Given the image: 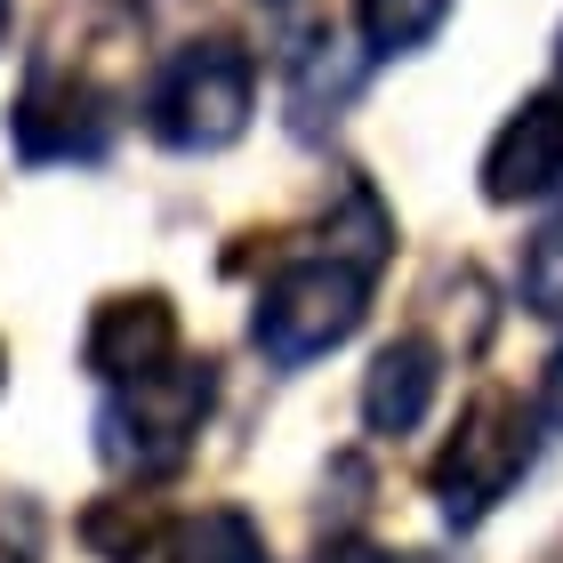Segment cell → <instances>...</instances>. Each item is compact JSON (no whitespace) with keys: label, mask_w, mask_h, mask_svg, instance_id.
I'll return each instance as SVG.
<instances>
[{"label":"cell","mask_w":563,"mask_h":563,"mask_svg":"<svg viewBox=\"0 0 563 563\" xmlns=\"http://www.w3.org/2000/svg\"><path fill=\"white\" fill-rule=\"evenodd\" d=\"M363 306H371V266L346 258V250H314V258H290L258 290L250 339H258L266 363L298 371V363H314V354L346 346L354 330H363Z\"/></svg>","instance_id":"1"},{"label":"cell","mask_w":563,"mask_h":563,"mask_svg":"<svg viewBox=\"0 0 563 563\" xmlns=\"http://www.w3.org/2000/svg\"><path fill=\"white\" fill-rule=\"evenodd\" d=\"M250 97H258L250 57L225 33H210V41H186L162 65V81H153V97H145V130L169 153H218V145L242 137Z\"/></svg>","instance_id":"2"},{"label":"cell","mask_w":563,"mask_h":563,"mask_svg":"<svg viewBox=\"0 0 563 563\" xmlns=\"http://www.w3.org/2000/svg\"><path fill=\"white\" fill-rule=\"evenodd\" d=\"M201 411H210V363H169L137 387H113V402L97 411V451L113 475H169L194 451Z\"/></svg>","instance_id":"3"},{"label":"cell","mask_w":563,"mask_h":563,"mask_svg":"<svg viewBox=\"0 0 563 563\" xmlns=\"http://www.w3.org/2000/svg\"><path fill=\"white\" fill-rule=\"evenodd\" d=\"M531 467V427L507 395H483L467 419H459L451 451L434 459V499H443L451 523H483L492 507L516 492V475Z\"/></svg>","instance_id":"4"},{"label":"cell","mask_w":563,"mask_h":563,"mask_svg":"<svg viewBox=\"0 0 563 563\" xmlns=\"http://www.w3.org/2000/svg\"><path fill=\"white\" fill-rule=\"evenodd\" d=\"M9 137L24 162H97L113 137V97L89 81V73H57L41 65L24 106L9 113Z\"/></svg>","instance_id":"5"},{"label":"cell","mask_w":563,"mask_h":563,"mask_svg":"<svg viewBox=\"0 0 563 563\" xmlns=\"http://www.w3.org/2000/svg\"><path fill=\"white\" fill-rule=\"evenodd\" d=\"M81 363L106 378V387H137V378L153 371H169L177 363V314H169V298H106L97 306V322H89V339H81Z\"/></svg>","instance_id":"6"},{"label":"cell","mask_w":563,"mask_h":563,"mask_svg":"<svg viewBox=\"0 0 563 563\" xmlns=\"http://www.w3.org/2000/svg\"><path fill=\"white\" fill-rule=\"evenodd\" d=\"M563 186V97H523L507 130L483 153V194L492 201H540Z\"/></svg>","instance_id":"7"},{"label":"cell","mask_w":563,"mask_h":563,"mask_svg":"<svg viewBox=\"0 0 563 563\" xmlns=\"http://www.w3.org/2000/svg\"><path fill=\"white\" fill-rule=\"evenodd\" d=\"M434 387H443V354H434L427 339L378 346V363H371V378H363V419H371V434H411V427L427 419Z\"/></svg>","instance_id":"8"},{"label":"cell","mask_w":563,"mask_h":563,"mask_svg":"<svg viewBox=\"0 0 563 563\" xmlns=\"http://www.w3.org/2000/svg\"><path fill=\"white\" fill-rule=\"evenodd\" d=\"M130 563H266V540L242 507H210L194 523H169L153 548H137Z\"/></svg>","instance_id":"9"},{"label":"cell","mask_w":563,"mask_h":563,"mask_svg":"<svg viewBox=\"0 0 563 563\" xmlns=\"http://www.w3.org/2000/svg\"><path fill=\"white\" fill-rule=\"evenodd\" d=\"M451 0H354V24H363L371 57H402V48H419L443 33Z\"/></svg>","instance_id":"10"},{"label":"cell","mask_w":563,"mask_h":563,"mask_svg":"<svg viewBox=\"0 0 563 563\" xmlns=\"http://www.w3.org/2000/svg\"><path fill=\"white\" fill-rule=\"evenodd\" d=\"M516 290H523V314H540V322H563V218L531 234Z\"/></svg>","instance_id":"11"},{"label":"cell","mask_w":563,"mask_h":563,"mask_svg":"<svg viewBox=\"0 0 563 563\" xmlns=\"http://www.w3.org/2000/svg\"><path fill=\"white\" fill-rule=\"evenodd\" d=\"M0 563H41V507L0 492Z\"/></svg>","instance_id":"12"},{"label":"cell","mask_w":563,"mask_h":563,"mask_svg":"<svg viewBox=\"0 0 563 563\" xmlns=\"http://www.w3.org/2000/svg\"><path fill=\"white\" fill-rule=\"evenodd\" d=\"M540 419L563 427V346H555V363H548V378H540Z\"/></svg>","instance_id":"13"},{"label":"cell","mask_w":563,"mask_h":563,"mask_svg":"<svg viewBox=\"0 0 563 563\" xmlns=\"http://www.w3.org/2000/svg\"><path fill=\"white\" fill-rule=\"evenodd\" d=\"M322 563H387V555H378V548H354V540H346V548H322Z\"/></svg>","instance_id":"14"},{"label":"cell","mask_w":563,"mask_h":563,"mask_svg":"<svg viewBox=\"0 0 563 563\" xmlns=\"http://www.w3.org/2000/svg\"><path fill=\"white\" fill-rule=\"evenodd\" d=\"M0 41H9V0H0Z\"/></svg>","instance_id":"15"},{"label":"cell","mask_w":563,"mask_h":563,"mask_svg":"<svg viewBox=\"0 0 563 563\" xmlns=\"http://www.w3.org/2000/svg\"><path fill=\"white\" fill-rule=\"evenodd\" d=\"M555 65H563V33H555Z\"/></svg>","instance_id":"16"}]
</instances>
